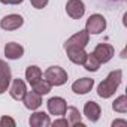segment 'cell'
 <instances>
[{
    "label": "cell",
    "instance_id": "6da1fadb",
    "mask_svg": "<svg viewBox=\"0 0 127 127\" xmlns=\"http://www.w3.org/2000/svg\"><path fill=\"white\" fill-rule=\"evenodd\" d=\"M123 81V70L121 69H117V70H112L99 85H97V94L99 97L102 99H109L115 94L117 88L120 87Z\"/></svg>",
    "mask_w": 127,
    "mask_h": 127
},
{
    "label": "cell",
    "instance_id": "7a4b0ae2",
    "mask_svg": "<svg viewBox=\"0 0 127 127\" xmlns=\"http://www.w3.org/2000/svg\"><path fill=\"white\" fill-rule=\"evenodd\" d=\"M43 78L52 85V87H60L67 82V72L60 67V66H51L43 72Z\"/></svg>",
    "mask_w": 127,
    "mask_h": 127
},
{
    "label": "cell",
    "instance_id": "3957f363",
    "mask_svg": "<svg viewBox=\"0 0 127 127\" xmlns=\"http://www.w3.org/2000/svg\"><path fill=\"white\" fill-rule=\"evenodd\" d=\"M85 30L88 34H100L106 30V18L100 14H93L85 23Z\"/></svg>",
    "mask_w": 127,
    "mask_h": 127
},
{
    "label": "cell",
    "instance_id": "277c9868",
    "mask_svg": "<svg viewBox=\"0 0 127 127\" xmlns=\"http://www.w3.org/2000/svg\"><path fill=\"white\" fill-rule=\"evenodd\" d=\"M90 42V34L87 30H79L78 33H75L73 36H70L66 43H64V49H72V48H85Z\"/></svg>",
    "mask_w": 127,
    "mask_h": 127
},
{
    "label": "cell",
    "instance_id": "5b68a950",
    "mask_svg": "<svg viewBox=\"0 0 127 127\" xmlns=\"http://www.w3.org/2000/svg\"><path fill=\"white\" fill-rule=\"evenodd\" d=\"M114 54H115L114 46H112L111 43H103V42L99 43V45H96V48H94V51H93V55L100 61V64H102V63L111 61L112 57H114Z\"/></svg>",
    "mask_w": 127,
    "mask_h": 127
},
{
    "label": "cell",
    "instance_id": "8992f818",
    "mask_svg": "<svg viewBox=\"0 0 127 127\" xmlns=\"http://www.w3.org/2000/svg\"><path fill=\"white\" fill-rule=\"evenodd\" d=\"M46 108H48V112L51 115H55V117H63L66 112V108H67V103L63 97H51L48 102H46Z\"/></svg>",
    "mask_w": 127,
    "mask_h": 127
},
{
    "label": "cell",
    "instance_id": "52a82bcc",
    "mask_svg": "<svg viewBox=\"0 0 127 127\" xmlns=\"http://www.w3.org/2000/svg\"><path fill=\"white\" fill-rule=\"evenodd\" d=\"M66 14L72 20H79L85 14V5L82 0H67L66 3Z\"/></svg>",
    "mask_w": 127,
    "mask_h": 127
},
{
    "label": "cell",
    "instance_id": "ba28073f",
    "mask_svg": "<svg viewBox=\"0 0 127 127\" xmlns=\"http://www.w3.org/2000/svg\"><path fill=\"white\" fill-rule=\"evenodd\" d=\"M24 24V18L18 14H11V15H6L2 18L0 21V27L6 32H14L17 29H20L21 26Z\"/></svg>",
    "mask_w": 127,
    "mask_h": 127
},
{
    "label": "cell",
    "instance_id": "9c48e42d",
    "mask_svg": "<svg viewBox=\"0 0 127 127\" xmlns=\"http://www.w3.org/2000/svg\"><path fill=\"white\" fill-rule=\"evenodd\" d=\"M26 93H27V85H26V82L23 81V79H20V78H17V79H14L12 81V84H11V87H9V94H11V97L14 99V100H23V97L26 96Z\"/></svg>",
    "mask_w": 127,
    "mask_h": 127
},
{
    "label": "cell",
    "instance_id": "30bf717a",
    "mask_svg": "<svg viewBox=\"0 0 127 127\" xmlns=\"http://www.w3.org/2000/svg\"><path fill=\"white\" fill-rule=\"evenodd\" d=\"M84 115H85L91 123L99 121V118H100V115H102V108H100V105L96 103L94 100L85 102V105H84Z\"/></svg>",
    "mask_w": 127,
    "mask_h": 127
},
{
    "label": "cell",
    "instance_id": "8fae6325",
    "mask_svg": "<svg viewBox=\"0 0 127 127\" xmlns=\"http://www.w3.org/2000/svg\"><path fill=\"white\" fill-rule=\"evenodd\" d=\"M94 87V79L91 78H81V79H76L73 84H72V91L75 94H87L93 90Z\"/></svg>",
    "mask_w": 127,
    "mask_h": 127
},
{
    "label": "cell",
    "instance_id": "7c38bea8",
    "mask_svg": "<svg viewBox=\"0 0 127 127\" xmlns=\"http://www.w3.org/2000/svg\"><path fill=\"white\" fill-rule=\"evenodd\" d=\"M23 103H24V106H26L27 109L36 111V109H39L40 105H42V96L37 94V93L33 91V90H32V91H27L26 96L23 97Z\"/></svg>",
    "mask_w": 127,
    "mask_h": 127
},
{
    "label": "cell",
    "instance_id": "4fadbf2b",
    "mask_svg": "<svg viewBox=\"0 0 127 127\" xmlns=\"http://www.w3.org/2000/svg\"><path fill=\"white\" fill-rule=\"evenodd\" d=\"M29 124L32 127H48L51 126V120H49V115L46 112H33L29 118Z\"/></svg>",
    "mask_w": 127,
    "mask_h": 127
},
{
    "label": "cell",
    "instance_id": "5bb4252c",
    "mask_svg": "<svg viewBox=\"0 0 127 127\" xmlns=\"http://www.w3.org/2000/svg\"><path fill=\"white\" fill-rule=\"evenodd\" d=\"M5 55L9 60H18L24 55V46L17 42H9L5 46Z\"/></svg>",
    "mask_w": 127,
    "mask_h": 127
},
{
    "label": "cell",
    "instance_id": "9a60e30c",
    "mask_svg": "<svg viewBox=\"0 0 127 127\" xmlns=\"http://www.w3.org/2000/svg\"><path fill=\"white\" fill-rule=\"evenodd\" d=\"M66 54H67V58L73 64L82 66L88 52H85V48H72V49H66Z\"/></svg>",
    "mask_w": 127,
    "mask_h": 127
},
{
    "label": "cell",
    "instance_id": "2e32d148",
    "mask_svg": "<svg viewBox=\"0 0 127 127\" xmlns=\"http://www.w3.org/2000/svg\"><path fill=\"white\" fill-rule=\"evenodd\" d=\"M12 81V73H11V67L8 64H5L0 69V94H3L5 91H8L9 85Z\"/></svg>",
    "mask_w": 127,
    "mask_h": 127
},
{
    "label": "cell",
    "instance_id": "e0dca14e",
    "mask_svg": "<svg viewBox=\"0 0 127 127\" xmlns=\"http://www.w3.org/2000/svg\"><path fill=\"white\" fill-rule=\"evenodd\" d=\"M64 115H67L69 126H79V127H84V123L81 121V120H82V115L79 114V109H78V108H75V106H67Z\"/></svg>",
    "mask_w": 127,
    "mask_h": 127
},
{
    "label": "cell",
    "instance_id": "ac0fdd59",
    "mask_svg": "<svg viewBox=\"0 0 127 127\" xmlns=\"http://www.w3.org/2000/svg\"><path fill=\"white\" fill-rule=\"evenodd\" d=\"M42 78H43V72L40 70V67H37V66H29L26 69V79H27V82L30 85L36 84Z\"/></svg>",
    "mask_w": 127,
    "mask_h": 127
},
{
    "label": "cell",
    "instance_id": "d6986e66",
    "mask_svg": "<svg viewBox=\"0 0 127 127\" xmlns=\"http://www.w3.org/2000/svg\"><path fill=\"white\" fill-rule=\"evenodd\" d=\"M82 66L88 72H97L99 67H100V61L93 55V52H90V54H87V58H85V61H84Z\"/></svg>",
    "mask_w": 127,
    "mask_h": 127
},
{
    "label": "cell",
    "instance_id": "ffe728a7",
    "mask_svg": "<svg viewBox=\"0 0 127 127\" xmlns=\"http://www.w3.org/2000/svg\"><path fill=\"white\" fill-rule=\"evenodd\" d=\"M33 87V91H36L37 94H40V96H45V94H48L49 91H51V88H52V85L46 81V79H39L36 84H33L32 85Z\"/></svg>",
    "mask_w": 127,
    "mask_h": 127
},
{
    "label": "cell",
    "instance_id": "44dd1931",
    "mask_svg": "<svg viewBox=\"0 0 127 127\" xmlns=\"http://www.w3.org/2000/svg\"><path fill=\"white\" fill-rule=\"evenodd\" d=\"M112 109L118 114H126L127 112V97L123 94L120 97H117L112 103Z\"/></svg>",
    "mask_w": 127,
    "mask_h": 127
},
{
    "label": "cell",
    "instance_id": "7402d4cb",
    "mask_svg": "<svg viewBox=\"0 0 127 127\" xmlns=\"http://www.w3.org/2000/svg\"><path fill=\"white\" fill-rule=\"evenodd\" d=\"M0 126L2 127H15L17 123L12 117H8V115H3L2 118H0Z\"/></svg>",
    "mask_w": 127,
    "mask_h": 127
},
{
    "label": "cell",
    "instance_id": "603a6c76",
    "mask_svg": "<svg viewBox=\"0 0 127 127\" xmlns=\"http://www.w3.org/2000/svg\"><path fill=\"white\" fill-rule=\"evenodd\" d=\"M49 0H30V3L34 9H43L46 5H48Z\"/></svg>",
    "mask_w": 127,
    "mask_h": 127
},
{
    "label": "cell",
    "instance_id": "cb8c5ba5",
    "mask_svg": "<svg viewBox=\"0 0 127 127\" xmlns=\"http://www.w3.org/2000/svg\"><path fill=\"white\" fill-rule=\"evenodd\" d=\"M51 126H54V127L64 126V127H67V126H69V121H67V118H57L55 121H52V123H51Z\"/></svg>",
    "mask_w": 127,
    "mask_h": 127
},
{
    "label": "cell",
    "instance_id": "d4e9b609",
    "mask_svg": "<svg viewBox=\"0 0 127 127\" xmlns=\"http://www.w3.org/2000/svg\"><path fill=\"white\" fill-rule=\"evenodd\" d=\"M24 0H0V3L3 5H21Z\"/></svg>",
    "mask_w": 127,
    "mask_h": 127
},
{
    "label": "cell",
    "instance_id": "484cf974",
    "mask_svg": "<svg viewBox=\"0 0 127 127\" xmlns=\"http://www.w3.org/2000/svg\"><path fill=\"white\" fill-rule=\"evenodd\" d=\"M112 126H114V127H117V126H127V121H126V120H115V121L112 123Z\"/></svg>",
    "mask_w": 127,
    "mask_h": 127
},
{
    "label": "cell",
    "instance_id": "4316f807",
    "mask_svg": "<svg viewBox=\"0 0 127 127\" xmlns=\"http://www.w3.org/2000/svg\"><path fill=\"white\" fill-rule=\"evenodd\" d=\"M5 64H6V61H3V60H0V69H2V67H3Z\"/></svg>",
    "mask_w": 127,
    "mask_h": 127
}]
</instances>
